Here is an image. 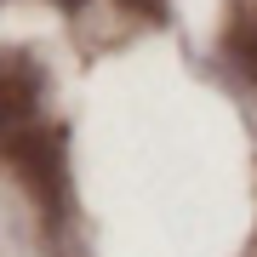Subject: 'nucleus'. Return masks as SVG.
Returning <instances> with one entry per match:
<instances>
[{
	"label": "nucleus",
	"instance_id": "1",
	"mask_svg": "<svg viewBox=\"0 0 257 257\" xmlns=\"http://www.w3.org/2000/svg\"><path fill=\"white\" fill-rule=\"evenodd\" d=\"M12 166L23 172V183L35 189V200L46 206V217L57 223L69 206V166H63V132L57 126H29L23 138L6 143Z\"/></svg>",
	"mask_w": 257,
	"mask_h": 257
},
{
	"label": "nucleus",
	"instance_id": "2",
	"mask_svg": "<svg viewBox=\"0 0 257 257\" xmlns=\"http://www.w3.org/2000/svg\"><path fill=\"white\" fill-rule=\"evenodd\" d=\"M35 114H40V69L23 52H6L0 57V149L23 138L29 126H40Z\"/></svg>",
	"mask_w": 257,
	"mask_h": 257
},
{
	"label": "nucleus",
	"instance_id": "3",
	"mask_svg": "<svg viewBox=\"0 0 257 257\" xmlns=\"http://www.w3.org/2000/svg\"><path fill=\"white\" fill-rule=\"evenodd\" d=\"M229 57L246 69V80H257V0H246L229 18Z\"/></svg>",
	"mask_w": 257,
	"mask_h": 257
},
{
	"label": "nucleus",
	"instance_id": "4",
	"mask_svg": "<svg viewBox=\"0 0 257 257\" xmlns=\"http://www.w3.org/2000/svg\"><path fill=\"white\" fill-rule=\"evenodd\" d=\"M126 6H132V12H143V18H155V23L166 18V0H126Z\"/></svg>",
	"mask_w": 257,
	"mask_h": 257
},
{
	"label": "nucleus",
	"instance_id": "5",
	"mask_svg": "<svg viewBox=\"0 0 257 257\" xmlns=\"http://www.w3.org/2000/svg\"><path fill=\"white\" fill-rule=\"evenodd\" d=\"M63 6H80V0H63Z\"/></svg>",
	"mask_w": 257,
	"mask_h": 257
}]
</instances>
